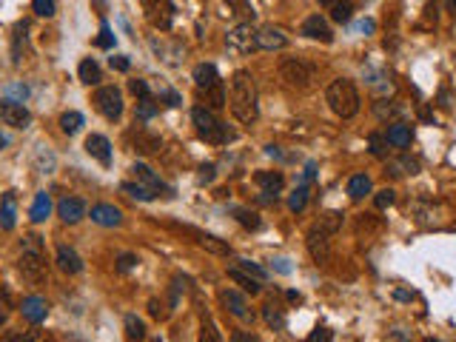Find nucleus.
<instances>
[{"instance_id":"f257e3e1","label":"nucleus","mask_w":456,"mask_h":342,"mask_svg":"<svg viewBox=\"0 0 456 342\" xmlns=\"http://www.w3.org/2000/svg\"><path fill=\"white\" fill-rule=\"evenodd\" d=\"M228 106H231V114L242 123V126H251L260 114V106H257V83L254 77L239 69L234 72L231 77V88H228Z\"/></svg>"},{"instance_id":"f03ea898","label":"nucleus","mask_w":456,"mask_h":342,"mask_svg":"<svg viewBox=\"0 0 456 342\" xmlns=\"http://www.w3.org/2000/svg\"><path fill=\"white\" fill-rule=\"evenodd\" d=\"M325 100H328L331 111L337 114V117H343V120L356 117L359 114V103H362L354 80H348V77H337V80H333L328 86V91H325Z\"/></svg>"},{"instance_id":"7ed1b4c3","label":"nucleus","mask_w":456,"mask_h":342,"mask_svg":"<svg viewBox=\"0 0 456 342\" xmlns=\"http://www.w3.org/2000/svg\"><path fill=\"white\" fill-rule=\"evenodd\" d=\"M191 120H194V126H197V134H200L205 143L223 146V143H231V140H234V132L226 126V123H220V120L214 117V111L205 109V106L191 109Z\"/></svg>"},{"instance_id":"20e7f679","label":"nucleus","mask_w":456,"mask_h":342,"mask_svg":"<svg viewBox=\"0 0 456 342\" xmlns=\"http://www.w3.org/2000/svg\"><path fill=\"white\" fill-rule=\"evenodd\" d=\"M20 274L29 283H43L46 279V263H43V245L40 237L29 234L23 240V254H20Z\"/></svg>"},{"instance_id":"39448f33","label":"nucleus","mask_w":456,"mask_h":342,"mask_svg":"<svg viewBox=\"0 0 456 342\" xmlns=\"http://www.w3.org/2000/svg\"><path fill=\"white\" fill-rule=\"evenodd\" d=\"M280 77L291 88H308L317 80V69L311 63H306V60H299V57H285L280 63Z\"/></svg>"},{"instance_id":"423d86ee","label":"nucleus","mask_w":456,"mask_h":342,"mask_svg":"<svg viewBox=\"0 0 456 342\" xmlns=\"http://www.w3.org/2000/svg\"><path fill=\"white\" fill-rule=\"evenodd\" d=\"M143 15L151 26L160 29V32H168L174 26V3L171 0H143Z\"/></svg>"},{"instance_id":"0eeeda50","label":"nucleus","mask_w":456,"mask_h":342,"mask_svg":"<svg viewBox=\"0 0 456 342\" xmlns=\"http://www.w3.org/2000/svg\"><path fill=\"white\" fill-rule=\"evenodd\" d=\"M226 46H228L231 52H237V54H251L254 49H260V46H257V29H254L251 23L234 26L231 32L226 35Z\"/></svg>"},{"instance_id":"6e6552de","label":"nucleus","mask_w":456,"mask_h":342,"mask_svg":"<svg viewBox=\"0 0 456 342\" xmlns=\"http://www.w3.org/2000/svg\"><path fill=\"white\" fill-rule=\"evenodd\" d=\"M95 106L106 120H120V114H123V98L114 86H100L95 91Z\"/></svg>"},{"instance_id":"1a4fd4ad","label":"nucleus","mask_w":456,"mask_h":342,"mask_svg":"<svg viewBox=\"0 0 456 342\" xmlns=\"http://www.w3.org/2000/svg\"><path fill=\"white\" fill-rule=\"evenodd\" d=\"M0 120L6 123L12 129H29V123H32V111H29L20 100H0Z\"/></svg>"},{"instance_id":"9d476101","label":"nucleus","mask_w":456,"mask_h":342,"mask_svg":"<svg viewBox=\"0 0 456 342\" xmlns=\"http://www.w3.org/2000/svg\"><path fill=\"white\" fill-rule=\"evenodd\" d=\"M220 302H223V308L228 311V314H234L237 320H242V322H254V311L249 308V300L242 297L239 291H234V288L220 291Z\"/></svg>"},{"instance_id":"9b49d317","label":"nucleus","mask_w":456,"mask_h":342,"mask_svg":"<svg viewBox=\"0 0 456 342\" xmlns=\"http://www.w3.org/2000/svg\"><path fill=\"white\" fill-rule=\"evenodd\" d=\"M171 228L191 234V237L197 240V245H200V248H205V251L217 254V257H228V254H231V245H228V242H223V240H220V237H214V234H203V231H197V228H191V226H171Z\"/></svg>"},{"instance_id":"f8f14e48","label":"nucleus","mask_w":456,"mask_h":342,"mask_svg":"<svg viewBox=\"0 0 456 342\" xmlns=\"http://www.w3.org/2000/svg\"><path fill=\"white\" fill-rule=\"evenodd\" d=\"M132 177H134V182H140L143 189H148L155 197H160V194H171V192L166 189V182H163L155 171H151L146 163H134V166H132Z\"/></svg>"},{"instance_id":"ddd939ff","label":"nucleus","mask_w":456,"mask_h":342,"mask_svg":"<svg viewBox=\"0 0 456 342\" xmlns=\"http://www.w3.org/2000/svg\"><path fill=\"white\" fill-rule=\"evenodd\" d=\"M306 245H308V254H311V260H314L317 265H325V263L331 260V240H328V234L320 231L317 226L308 231Z\"/></svg>"},{"instance_id":"4468645a","label":"nucleus","mask_w":456,"mask_h":342,"mask_svg":"<svg viewBox=\"0 0 456 342\" xmlns=\"http://www.w3.org/2000/svg\"><path fill=\"white\" fill-rule=\"evenodd\" d=\"M20 314L32 322V325H40L46 317H49V302L43 300V297H38V294H32V297H26L23 302H20Z\"/></svg>"},{"instance_id":"2eb2a0df","label":"nucleus","mask_w":456,"mask_h":342,"mask_svg":"<svg viewBox=\"0 0 456 342\" xmlns=\"http://www.w3.org/2000/svg\"><path fill=\"white\" fill-rule=\"evenodd\" d=\"M57 217L63 223L74 226V223H80L83 217H86V203L80 197H63V200L57 203Z\"/></svg>"},{"instance_id":"dca6fc26","label":"nucleus","mask_w":456,"mask_h":342,"mask_svg":"<svg viewBox=\"0 0 456 342\" xmlns=\"http://www.w3.org/2000/svg\"><path fill=\"white\" fill-rule=\"evenodd\" d=\"M302 35L311 38V40H322V43H331L333 40V32H331V26L325 23L322 15L306 17V23H302Z\"/></svg>"},{"instance_id":"f3484780","label":"nucleus","mask_w":456,"mask_h":342,"mask_svg":"<svg viewBox=\"0 0 456 342\" xmlns=\"http://www.w3.org/2000/svg\"><path fill=\"white\" fill-rule=\"evenodd\" d=\"M91 223L106 226V228H114V226L123 223V211L114 208V205H109V203H100V205L91 208Z\"/></svg>"},{"instance_id":"a211bd4d","label":"nucleus","mask_w":456,"mask_h":342,"mask_svg":"<svg viewBox=\"0 0 456 342\" xmlns=\"http://www.w3.org/2000/svg\"><path fill=\"white\" fill-rule=\"evenodd\" d=\"M257 46L265 49V52H280L288 46V38L280 32V29H274V26H265L257 32Z\"/></svg>"},{"instance_id":"6ab92c4d","label":"nucleus","mask_w":456,"mask_h":342,"mask_svg":"<svg viewBox=\"0 0 456 342\" xmlns=\"http://www.w3.org/2000/svg\"><path fill=\"white\" fill-rule=\"evenodd\" d=\"M86 151L103 166H111V143L103 134H88L86 137Z\"/></svg>"},{"instance_id":"aec40b11","label":"nucleus","mask_w":456,"mask_h":342,"mask_svg":"<svg viewBox=\"0 0 456 342\" xmlns=\"http://www.w3.org/2000/svg\"><path fill=\"white\" fill-rule=\"evenodd\" d=\"M15 220H17V197H15V192H6L3 200H0V228L12 231Z\"/></svg>"},{"instance_id":"412c9836","label":"nucleus","mask_w":456,"mask_h":342,"mask_svg":"<svg viewBox=\"0 0 456 342\" xmlns=\"http://www.w3.org/2000/svg\"><path fill=\"white\" fill-rule=\"evenodd\" d=\"M57 268L66 271V274H80L83 271V260H80V254L74 251V248L60 245L57 248Z\"/></svg>"},{"instance_id":"4be33fe9","label":"nucleus","mask_w":456,"mask_h":342,"mask_svg":"<svg viewBox=\"0 0 456 342\" xmlns=\"http://www.w3.org/2000/svg\"><path fill=\"white\" fill-rule=\"evenodd\" d=\"M254 182L260 185L262 192H268V194H277L283 185H285V177L280 174V171H257L254 174Z\"/></svg>"},{"instance_id":"5701e85b","label":"nucleus","mask_w":456,"mask_h":342,"mask_svg":"<svg viewBox=\"0 0 456 342\" xmlns=\"http://www.w3.org/2000/svg\"><path fill=\"white\" fill-rule=\"evenodd\" d=\"M194 83L197 88H211V86H217L220 83V72L214 63H200L194 66Z\"/></svg>"},{"instance_id":"b1692460","label":"nucleus","mask_w":456,"mask_h":342,"mask_svg":"<svg viewBox=\"0 0 456 342\" xmlns=\"http://www.w3.org/2000/svg\"><path fill=\"white\" fill-rule=\"evenodd\" d=\"M388 143L391 146H397V148H405V146H411V140H414V132H411V126H405V123H393V126L388 129Z\"/></svg>"},{"instance_id":"393cba45","label":"nucleus","mask_w":456,"mask_h":342,"mask_svg":"<svg viewBox=\"0 0 456 342\" xmlns=\"http://www.w3.org/2000/svg\"><path fill=\"white\" fill-rule=\"evenodd\" d=\"M228 277L234 279V283H239L242 286V291H249V294H260L262 291V279H257V277H251L249 271H242V268H231L228 271Z\"/></svg>"},{"instance_id":"a878e982","label":"nucleus","mask_w":456,"mask_h":342,"mask_svg":"<svg viewBox=\"0 0 456 342\" xmlns=\"http://www.w3.org/2000/svg\"><path fill=\"white\" fill-rule=\"evenodd\" d=\"M262 320H265V325L274 328V331H283V328H285V314L280 311L277 302H265V305H262Z\"/></svg>"},{"instance_id":"bb28decb","label":"nucleus","mask_w":456,"mask_h":342,"mask_svg":"<svg viewBox=\"0 0 456 342\" xmlns=\"http://www.w3.org/2000/svg\"><path fill=\"white\" fill-rule=\"evenodd\" d=\"M320 231H325L328 237H333L340 228H343V214L340 211H325V214H320V220L314 223Z\"/></svg>"},{"instance_id":"cd10ccee","label":"nucleus","mask_w":456,"mask_h":342,"mask_svg":"<svg viewBox=\"0 0 456 342\" xmlns=\"http://www.w3.org/2000/svg\"><path fill=\"white\" fill-rule=\"evenodd\" d=\"M77 75H80V83H86V86H97L103 80V72H100V66L95 63V60H83Z\"/></svg>"},{"instance_id":"c85d7f7f","label":"nucleus","mask_w":456,"mask_h":342,"mask_svg":"<svg viewBox=\"0 0 456 342\" xmlns=\"http://www.w3.org/2000/svg\"><path fill=\"white\" fill-rule=\"evenodd\" d=\"M348 194H351V200H362L365 194H371V177L354 174V177L348 180Z\"/></svg>"},{"instance_id":"c756f323","label":"nucleus","mask_w":456,"mask_h":342,"mask_svg":"<svg viewBox=\"0 0 456 342\" xmlns=\"http://www.w3.org/2000/svg\"><path fill=\"white\" fill-rule=\"evenodd\" d=\"M49 214H52V197H49L46 192H40V194L35 197V203H32V220H35V223H43Z\"/></svg>"},{"instance_id":"7c9ffc66","label":"nucleus","mask_w":456,"mask_h":342,"mask_svg":"<svg viewBox=\"0 0 456 342\" xmlns=\"http://www.w3.org/2000/svg\"><path fill=\"white\" fill-rule=\"evenodd\" d=\"M203 95H205V103L211 106V109H223L226 106V88H223V80L217 83V86H211V88H200Z\"/></svg>"},{"instance_id":"2f4dec72","label":"nucleus","mask_w":456,"mask_h":342,"mask_svg":"<svg viewBox=\"0 0 456 342\" xmlns=\"http://www.w3.org/2000/svg\"><path fill=\"white\" fill-rule=\"evenodd\" d=\"M60 129H63L66 134H77L83 129V114L80 111H66L63 117H60Z\"/></svg>"},{"instance_id":"473e14b6","label":"nucleus","mask_w":456,"mask_h":342,"mask_svg":"<svg viewBox=\"0 0 456 342\" xmlns=\"http://www.w3.org/2000/svg\"><path fill=\"white\" fill-rule=\"evenodd\" d=\"M126 336H129V339H143V336H146V325H143V320H137L134 314L126 317Z\"/></svg>"},{"instance_id":"72a5a7b5","label":"nucleus","mask_w":456,"mask_h":342,"mask_svg":"<svg viewBox=\"0 0 456 342\" xmlns=\"http://www.w3.org/2000/svg\"><path fill=\"white\" fill-rule=\"evenodd\" d=\"M120 189H123L129 197H137V200H146V203H148V200H155V194H151L148 189H143L140 182H123Z\"/></svg>"},{"instance_id":"f704fd0d","label":"nucleus","mask_w":456,"mask_h":342,"mask_svg":"<svg viewBox=\"0 0 456 342\" xmlns=\"http://www.w3.org/2000/svg\"><path fill=\"white\" fill-rule=\"evenodd\" d=\"M288 205H291V211H302V208H306L308 205V185H299V189L291 194Z\"/></svg>"},{"instance_id":"c9c22d12","label":"nucleus","mask_w":456,"mask_h":342,"mask_svg":"<svg viewBox=\"0 0 456 342\" xmlns=\"http://www.w3.org/2000/svg\"><path fill=\"white\" fill-rule=\"evenodd\" d=\"M157 114V103H155V98H143L140 103H137V120H151Z\"/></svg>"},{"instance_id":"e433bc0d","label":"nucleus","mask_w":456,"mask_h":342,"mask_svg":"<svg viewBox=\"0 0 456 342\" xmlns=\"http://www.w3.org/2000/svg\"><path fill=\"white\" fill-rule=\"evenodd\" d=\"M231 211L237 214V220L246 226V228H260V217L254 211H249V208H231Z\"/></svg>"},{"instance_id":"4c0bfd02","label":"nucleus","mask_w":456,"mask_h":342,"mask_svg":"<svg viewBox=\"0 0 456 342\" xmlns=\"http://www.w3.org/2000/svg\"><path fill=\"white\" fill-rule=\"evenodd\" d=\"M368 146H371L374 157H385V154H388V137L385 134H371L368 137Z\"/></svg>"},{"instance_id":"58836bf2","label":"nucleus","mask_w":456,"mask_h":342,"mask_svg":"<svg viewBox=\"0 0 456 342\" xmlns=\"http://www.w3.org/2000/svg\"><path fill=\"white\" fill-rule=\"evenodd\" d=\"M354 15V6H351V0H343V3H333V20L337 23H348Z\"/></svg>"},{"instance_id":"ea45409f","label":"nucleus","mask_w":456,"mask_h":342,"mask_svg":"<svg viewBox=\"0 0 456 342\" xmlns=\"http://www.w3.org/2000/svg\"><path fill=\"white\" fill-rule=\"evenodd\" d=\"M137 148L146 151V154H151V151H157V148H160V140H157V137H151V134H146V132H137Z\"/></svg>"},{"instance_id":"a19ab883","label":"nucleus","mask_w":456,"mask_h":342,"mask_svg":"<svg viewBox=\"0 0 456 342\" xmlns=\"http://www.w3.org/2000/svg\"><path fill=\"white\" fill-rule=\"evenodd\" d=\"M32 9L38 17H54V0H32Z\"/></svg>"},{"instance_id":"79ce46f5","label":"nucleus","mask_w":456,"mask_h":342,"mask_svg":"<svg viewBox=\"0 0 456 342\" xmlns=\"http://www.w3.org/2000/svg\"><path fill=\"white\" fill-rule=\"evenodd\" d=\"M157 100H160L163 106H168V109H177V106L182 103V98L177 95V91H171V88H160V95H157Z\"/></svg>"},{"instance_id":"37998d69","label":"nucleus","mask_w":456,"mask_h":342,"mask_svg":"<svg viewBox=\"0 0 456 342\" xmlns=\"http://www.w3.org/2000/svg\"><path fill=\"white\" fill-rule=\"evenodd\" d=\"M9 311H12V294L0 286V325L6 322V317H9Z\"/></svg>"},{"instance_id":"c03bdc74","label":"nucleus","mask_w":456,"mask_h":342,"mask_svg":"<svg viewBox=\"0 0 456 342\" xmlns=\"http://www.w3.org/2000/svg\"><path fill=\"white\" fill-rule=\"evenodd\" d=\"M100 49H111L114 46V35H111V29H109V23L103 20L100 23V35H97V40H95Z\"/></svg>"},{"instance_id":"a18cd8bd","label":"nucleus","mask_w":456,"mask_h":342,"mask_svg":"<svg viewBox=\"0 0 456 342\" xmlns=\"http://www.w3.org/2000/svg\"><path fill=\"white\" fill-rule=\"evenodd\" d=\"M374 111H377V117H400L402 114V106H393V103H377L374 106Z\"/></svg>"},{"instance_id":"49530a36","label":"nucleus","mask_w":456,"mask_h":342,"mask_svg":"<svg viewBox=\"0 0 456 342\" xmlns=\"http://www.w3.org/2000/svg\"><path fill=\"white\" fill-rule=\"evenodd\" d=\"M237 268H242V271H249L251 277H257V279H265L268 277V271L262 268V265H257V263H251V260H239V265Z\"/></svg>"},{"instance_id":"de8ad7c7","label":"nucleus","mask_w":456,"mask_h":342,"mask_svg":"<svg viewBox=\"0 0 456 342\" xmlns=\"http://www.w3.org/2000/svg\"><path fill=\"white\" fill-rule=\"evenodd\" d=\"M205 336H208L211 342H220V339H223V336L217 334V325L211 322V317H208V314H203V339H205Z\"/></svg>"},{"instance_id":"09e8293b","label":"nucleus","mask_w":456,"mask_h":342,"mask_svg":"<svg viewBox=\"0 0 456 342\" xmlns=\"http://www.w3.org/2000/svg\"><path fill=\"white\" fill-rule=\"evenodd\" d=\"M393 200H397V194H393V189H382V192H377V197H374V205H377V208H388V205H393Z\"/></svg>"},{"instance_id":"8fccbe9b","label":"nucleus","mask_w":456,"mask_h":342,"mask_svg":"<svg viewBox=\"0 0 456 342\" xmlns=\"http://www.w3.org/2000/svg\"><path fill=\"white\" fill-rule=\"evenodd\" d=\"M148 314L155 317V320H166V317H168V308H166L160 300H151V302H148Z\"/></svg>"},{"instance_id":"3c124183","label":"nucleus","mask_w":456,"mask_h":342,"mask_svg":"<svg viewBox=\"0 0 456 342\" xmlns=\"http://www.w3.org/2000/svg\"><path fill=\"white\" fill-rule=\"evenodd\" d=\"M129 88H132V95H137L140 100H143V98H151V88H148V83H146V80H132V83H129Z\"/></svg>"},{"instance_id":"603ef678","label":"nucleus","mask_w":456,"mask_h":342,"mask_svg":"<svg viewBox=\"0 0 456 342\" xmlns=\"http://www.w3.org/2000/svg\"><path fill=\"white\" fill-rule=\"evenodd\" d=\"M6 95H9V98L15 95V98H17L20 103H23V100L29 98V88H26L23 83H9V86H6Z\"/></svg>"},{"instance_id":"864d4df0","label":"nucleus","mask_w":456,"mask_h":342,"mask_svg":"<svg viewBox=\"0 0 456 342\" xmlns=\"http://www.w3.org/2000/svg\"><path fill=\"white\" fill-rule=\"evenodd\" d=\"M137 268V257L134 254H120L117 257V271H132Z\"/></svg>"},{"instance_id":"5fc2aeb1","label":"nucleus","mask_w":456,"mask_h":342,"mask_svg":"<svg viewBox=\"0 0 456 342\" xmlns=\"http://www.w3.org/2000/svg\"><path fill=\"white\" fill-rule=\"evenodd\" d=\"M109 63H111V69H117V72H129V57H123V54H114V57H109Z\"/></svg>"},{"instance_id":"6e6d98bb","label":"nucleus","mask_w":456,"mask_h":342,"mask_svg":"<svg viewBox=\"0 0 456 342\" xmlns=\"http://www.w3.org/2000/svg\"><path fill=\"white\" fill-rule=\"evenodd\" d=\"M320 339H322V342L331 339V331H328V328H317V331L308 336V342H320Z\"/></svg>"},{"instance_id":"4d7b16f0","label":"nucleus","mask_w":456,"mask_h":342,"mask_svg":"<svg viewBox=\"0 0 456 342\" xmlns=\"http://www.w3.org/2000/svg\"><path fill=\"white\" fill-rule=\"evenodd\" d=\"M200 180H205V182H208V180H214V166H205L203 174H200Z\"/></svg>"},{"instance_id":"13d9d810","label":"nucleus","mask_w":456,"mask_h":342,"mask_svg":"<svg viewBox=\"0 0 456 342\" xmlns=\"http://www.w3.org/2000/svg\"><path fill=\"white\" fill-rule=\"evenodd\" d=\"M359 29H362V32H374V20H365Z\"/></svg>"},{"instance_id":"bf43d9fd","label":"nucleus","mask_w":456,"mask_h":342,"mask_svg":"<svg viewBox=\"0 0 456 342\" xmlns=\"http://www.w3.org/2000/svg\"><path fill=\"white\" fill-rule=\"evenodd\" d=\"M337 3V0H320V6H333Z\"/></svg>"},{"instance_id":"052dcab7","label":"nucleus","mask_w":456,"mask_h":342,"mask_svg":"<svg viewBox=\"0 0 456 342\" xmlns=\"http://www.w3.org/2000/svg\"><path fill=\"white\" fill-rule=\"evenodd\" d=\"M3 146H6V137H3V134H0V148H3Z\"/></svg>"},{"instance_id":"680f3d73","label":"nucleus","mask_w":456,"mask_h":342,"mask_svg":"<svg viewBox=\"0 0 456 342\" xmlns=\"http://www.w3.org/2000/svg\"><path fill=\"white\" fill-rule=\"evenodd\" d=\"M448 3H450V6H453V9H456V0H448Z\"/></svg>"}]
</instances>
